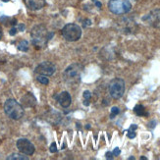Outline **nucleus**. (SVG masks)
<instances>
[{
    "label": "nucleus",
    "mask_w": 160,
    "mask_h": 160,
    "mask_svg": "<svg viewBox=\"0 0 160 160\" xmlns=\"http://www.w3.org/2000/svg\"><path fill=\"white\" fill-rule=\"evenodd\" d=\"M53 35H54L53 32H49L47 29L42 25L35 26L31 32L32 42L37 48L45 47L48 41L53 36Z\"/></svg>",
    "instance_id": "f257e3e1"
},
{
    "label": "nucleus",
    "mask_w": 160,
    "mask_h": 160,
    "mask_svg": "<svg viewBox=\"0 0 160 160\" xmlns=\"http://www.w3.org/2000/svg\"><path fill=\"white\" fill-rule=\"evenodd\" d=\"M4 111L9 118L19 120L24 116V107L15 99H7L4 103Z\"/></svg>",
    "instance_id": "f03ea898"
},
{
    "label": "nucleus",
    "mask_w": 160,
    "mask_h": 160,
    "mask_svg": "<svg viewBox=\"0 0 160 160\" xmlns=\"http://www.w3.org/2000/svg\"><path fill=\"white\" fill-rule=\"evenodd\" d=\"M83 67L80 64H72L66 68L64 72V80L65 82L71 85H77L81 81Z\"/></svg>",
    "instance_id": "7ed1b4c3"
},
{
    "label": "nucleus",
    "mask_w": 160,
    "mask_h": 160,
    "mask_svg": "<svg viewBox=\"0 0 160 160\" xmlns=\"http://www.w3.org/2000/svg\"><path fill=\"white\" fill-rule=\"evenodd\" d=\"M109 10L116 15H123L131 11L132 4L130 0H109Z\"/></svg>",
    "instance_id": "20e7f679"
},
{
    "label": "nucleus",
    "mask_w": 160,
    "mask_h": 160,
    "mask_svg": "<svg viewBox=\"0 0 160 160\" xmlns=\"http://www.w3.org/2000/svg\"><path fill=\"white\" fill-rule=\"evenodd\" d=\"M62 36L68 41H77L82 36V29L77 24H67L62 29Z\"/></svg>",
    "instance_id": "39448f33"
},
{
    "label": "nucleus",
    "mask_w": 160,
    "mask_h": 160,
    "mask_svg": "<svg viewBox=\"0 0 160 160\" xmlns=\"http://www.w3.org/2000/svg\"><path fill=\"white\" fill-rule=\"evenodd\" d=\"M125 92V82L122 79H114L109 84V95L112 98L119 99L124 95Z\"/></svg>",
    "instance_id": "423d86ee"
},
{
    "label": "nucleus",
    "mask_w": 160,
    "mask_h": 160,
    "mask_svg": "<svg viewBox=\"0 0 160 160\" xmlns=\"http://www.w3.org/2000/svg\"><path fill=\"white\" fill-rule=\"evenodd\" d=\"M142 20L145 25L155 29H160V9L150 11L146 15H144Z\"/></svg>",
    "instance_id": "0eeeda50"
},
{
    "label": "nucleus",
    "mask_w": 160,
    "mask_h": 160,
    "mask_svg": "<svg viewBox=\"0 0 160 160\" xmlns=\"http://www.w3.org/2000/svg\"><path fill=\"white\" fill-rule=\"evenodd\" d=\"M118 28L119 31L125 35H130V34H134L137 31L138 27L135 21H133L132 19L129 18H123L121 21L118 22Z\"/></svg>",
    "instance_id": "6e6552de"
},
{
    "label": "nucleus",
    "mask_w": 160,
    "mask_h": 160,
    "mask_svg": "<svg viewBox=\"0 0 160 160\" xmlns=\"http://www.w3.org/2000/svg\"><path fill=\"white\" fill-rule=\"evenodd\" d=\"M55 71H56L55 65L49 61L41 62V64L36 66V68L35 70L36 74L42 76H52L55 73Z\"/></svg>",
    "instance_id": "1a4fd4ad"
},
{
    "label": "nucleus",
    "mask_w": 160,
    "mask_h": 160,
    "mask_svg": "<svg viewBox=\"0 0 160 160\" xmlns=\"http://www.w3.org/2000/svg\"><path fill=\"white\" fill-rule=\"evenodd\" d=\"M17 148L21 153H24L26 155H32L35 153V145L32 144L29 139L27 138H19L17 141Z\"/></svg>",
    "instance_id": "9d476101"
},
{
    "label": "nucleus",
    "mask_w": 160,
    "mask_h": 160,
    "mask_svg": "<svg viewBox=\"0 0 160 160\" xmlns=\"http://www.w3.org/2000/svg\"><path fill=\"white\" fill-rule=\"evenodd\" d=\"M56 98H57V101L59 102V104L64 108H68L71 105L72 98H71V95L68 91H62L61 93H59V95L56 96Z\"/></svg>",
    "instance_id": "9b49d317"
},
{
    "label": "nucleus",
    "mask_w": 160,
    "mask_h": 160,
    "mask_svg": "<svg viewBox=\"0 0 160 160\" xmlns=\"http://www.w3.org/2000/svg\"><path fill=\"white\" fill-rule=\"evenodd\" d=\"M24 1L27 7L32 11L41 10L45 5V0H24Z\"/></svg>",
    "instance_id": "f8f14e48"
},
{
    "label": "nucleus",
    "mask_w": 160,
    "mask_h": 160,
    "mask_svg": "<svg viewBox=\"0 0 160 160\" xmlns=\"http://www.w3.org/2000/svg\"><path fill=\"white\" fill-rule=\"evenodd\" d=\"M21 101L25 107H34V106H36V99L31 92L26 93V95L22 97Z\"/></svg>",
    "instance_id": "ddd939ff"
},
{
    "label": "nucleus",
    "mask_w": 160,
    "mask_h": 160,
    "mask_svg": "<svg viewBox=\"0 0 160 160\" xmlns=\"http://www.w3.org/2000/svg\"><path fill=\"white\" fill-rule=\"evenodd\" d=\"M7 160H28L29 157L24 153H12L6 158Z\"/></svg>",
    "instance_id": "4468645a"
},
{
    "label": "nucleus",
    "mask_w": 160,
    "mask_h": 160,
    "mask_svg": "<svg viewBox=\"0 0 160 160\" xmlns=\"http://www.w3.org/2000/svg\"><path fill=\"white\" fill-rule=\"evenodd\" d=\"M134 111H135V113L138 116H146V115H148V113L145 112L144 107H143V105H141V104L137 105L136 107L134 108Z\"/></svg>",
    "instance_id": "2eb2a0df"
},
{
    "label": "nucleus",
    "mask_w": 160,
    "mask_h": 160,
    "mask_svg": "<svg viewBox=\"0 0 160 160\" xmlns=\"http://www.w3.org/2000/svg\"><path fill=\"white\" fill-rule=\"evenodd\" d=\"M18 49L19 50H21V51H28L29 49V42L27 41H20V43L18 44Z\"/></svg>",
    "instance_id": "dca6fc26"
},
{
    "label": "nucleus",
    "mask_w": 160,
    "mask_h": 160,
    "mask_svg": "<svg viewBox=\"0 0 160 160\" xmlns=\"http://www.w3.org/2000/svg\"><path fill=\"white\" fill-rule=\"evenodd\" d=\"M36 80H37V81H38L39 83H41V84H42V85H48V83H49L48 79L46 78V76H42V75L37 76V77H36Z\"/></svg>",
    "instance_id": "f3484780"
},
{
    "label": "nucleus",
    "mask_w": 160,
    "mask_h": 160,
    "mask_svg": "<svg viewBox=\"0 0 160 160\" xmlns=\"http://www.w3.org/2000/svg\"><path fill=\"white\" fill-rule=\"evenodd\" d=\"M119 112H120V110H119V108H118V107H112V109H111V115H110V118H111V119H113V118H114L116 115H118V114H119Z\"/></svg>",
    "instance_id": "a211bd4d"
},
{
    "label": "nucleus",
    "mask_w": 160,
    "mask_h": 160,
    "mask_svg": "<svg viewBox=\"0 0 160 160\" xmlns=\"http://www.w3.org/2000/svg\"><path fill=\"white\" fill-rule=\"evenodd\" d=\"M83 96H84L85 100H90V98L91 97V92L89 91V90H85V91H84Z\"/></svg>",
    "instance_id": "6ab92c4d"
},
{
    "label": "nucleus",
    "mask_w": 160,
    "mask_h": 160,
    "mask_svg": "<svg viewBox=\"0 0 160 160\" xmlns=\"http://www.w3.org/2000/svg\"><path fill=\"white\" fill-rule=\"evenodd\" d=\"M49 150H50V152H52V153H55V152L57 151V146H56V143H51Z\"/></svg>",
    "instance_id": "aec40b11"
},
{
    "label": "nucleus",
    "mask_w": 160,
    "mask_h": 160,
    "mask_svg": "<svg viewBox=\"0 0 160 160\" xmlns=\"http://www.w3.org/2000/svg\"><path fill=\"white\" fill-rule=\"evenodd\" d=\"M128 138H136V133H135L134 131H130V130H129Z\"/></svg>",
    "instance_id": "412c9836"
},
{
    "label": "nucleus",
    "mask_w": 160,
    "mask_h": 160,
    "mask_svg": "<svg viewBox=\"0 0 160 160\" xmlns=\"http://www.w3.org/2000/svg\"><path fill=\"white\" fill-rule=\"evenodd\" d=\"M112 153H113V155H114V156H118L120 153H121V151H120V149L118 148H115L114 150L112 151Z\"/></svg>",
    "instance_id": "4be33fe9"
},
{
    "label": "nucleus",
    "mask_w": 160,
    "mask_h": 160,
    "mask_svg": "<svg viewBox=\"0 0 160 160\" xmlns=\"http://www.w3.org/2000/svg\"><path fill=\"white\" fill-rule=\"evenodd\" d=\"M16 32H17V29H16V28H12V29L9 31L10 36H15V35H16Z\"/></svg>",
    "instance_id": "5701e85b"
},
{
    "label": "nucleus",
    "mask_w": 160,
    "mask_h": 160,
    "mask_svg": "<svg viewBox=\"0 0 160 160\" xmlns=\"http://www.w3.org/2000/svg\"><path fill=\"white\" fill-rule=\"evenodd\" d=\"M106 158L107 159H113V153L112 152H110V151H108V152H106Z\"/></svg>",
    "instance_id": "b1692460"
},
{
    "label": "nucleus",
    "mask_w": 160,
    "mask_h": 160,
    "mask_svg": "<svg viewBox=\"0 0 160 160\" xmlns=\"http://www.w3.org/2000/svg\"><path fill=\"white\" fill-rule=\"evenodd\" d=\"M18 30H19L20 32H24V31H25V25H24V24H20V25L18 26Z\"/></svg>",
    "instance_id": "393cba45"
},
{
    "label": "nucleus",
    "mask_w": 160,
    "mask_h": 160,
    "mask_svg": "<svg viewBox=\"0 0 160 160\" xmlns=\"http://www.w3.org/2000/svg\"><path fill=\"white\" fill-rule=\"evenodd\" d=\"M138 129V126L137 125H135V124H133V125H131V127H130V131H135V130H137Z\"/></svg>",
    "instance_id": "a878e982"
},
{
    "label": "nucleus",
    "mask_w": 160,
    "mask_h": 160,
    "mask_svg": "<svg viewBox=\"0 0 160 160\" xmlns=\"http://www.w3.org/2000/svg\"><path fill=\"white\" fill-rule=\"evenodd\" d=\"M95 5H96V7H97V8H101V6H102V4H101L100 2H99V1H97V0L95 1Z\"/></svg>",
    "instance_id": "bb28decb"
},
{
    "label": "nucleus",
    "mask_w": 160,
    "mask_h": 160,
    "mask_svg": "<svg viewBox=\"0 0 160 160\" xmlns=\"http://www.w3.org/2000/svg\"><path fill=\"white\" fill-rule=\"evenodd\" d=\"M83 103H84L85 106H89V105H90V100H85V99H84Z\"/></svg>",
    "instance_id": "cd10ccee"
},
{
    "label": "nucleus",
    "mask_w": 160,
    "mask_h": 160,
    "mask_svg": "<svg viewBox=\"0 0 160 160\" xmlns=\"http://www.w3.org/2000/svg\"><path fill=\"white\" fill-rule=\"evenodd\" d=\"M85 129L90 130V125H86V126H85Z\"/></svg>",
    "instance_id": "c85d7f7f"
},
{
    "label": "nucleus",
    "mask_w": 160,
    "mask_h": 160,
    "mask_svg": "<svg viewBox=\"0 0 160 160\" xmlns=\"http://www.w3.org/2000/svg\"><path fill=\"white\" fill-rule=\"evenodd\" d=\"M1 37H2V32L0 30V39H1Z\"/></svg>",
    "instance_id": "c756f323"
},
{
    "label": "nucleus",
    "mask_w": 160,
    "mask_h": 160,
    "mask_svg": "<svg viewBox=\"0 0 160 160\" xmlns=\"http://www.w3.org/2000/svg\"><path fill=\"white\" fill-rule=\"evenodd\" d=\"M141 159H143V160H146V157H144V156H142V157H141Z\"/></svg>",
    "instance_id": "7c9ffc66"
},
{
    "label": "nucleus",
    "mask_w": 160,
    "mask_h": 160,
    "mask_svg": "<svg viewBox=\"0 0 160 160\" xmlns=\"http://www.w3.org/2000/svg\"><path fill=\"white\" fill-rule=\"evenodd\" d=\"M129 159H130V160H131V159L133 160V159H135V157H134V156H131V157H129Z\"/></svg>",
    "instance_id": "2f4dec72"
},
{
    "label": "nucleus",
    "mask_w": 160,
    "mask_h": 160,
    "mask_svg": "<svg viewBox=\"0 0 160 160\" xmlns=\"http://www.w3.org/2000/svg\"><path fill=\"white\" fill-rule=\"evenodd\" d=\"M2 1H3V2H8L9 0H2Z\"/></svg>",
    "instance_id": "473e14b6"
},
{
    "label": "nucleus",
    "mask_w": 160,
    "mask_h": 160,
    "mask_svg": "<svg viewBox=\"0 0 160 160\" xmlns=\"http://www.w3.org/2000/svg\"><path fill=\"white\" fill-rule=\"evenodd\" d=\"M92 1H93V2H95V1H96V0H92Z\"/></svg>",
    "instance_id": "72a5a7b5"
}]
</instances>
